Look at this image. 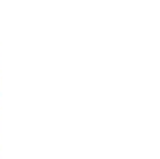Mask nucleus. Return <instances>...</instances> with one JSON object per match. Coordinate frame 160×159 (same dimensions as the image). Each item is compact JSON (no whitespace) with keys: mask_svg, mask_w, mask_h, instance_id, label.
Here are the masks:
<instances>
[]
</instances>
